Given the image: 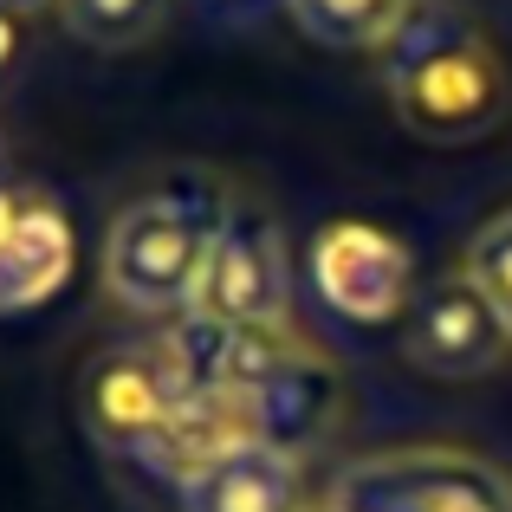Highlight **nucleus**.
Returning a JSON list of instances; mask_svg holds the SVG:
<instances>
[{
  "label": "nucleus",
  "instance_id": "1",
  "mask_svg": "<svg viewBox=\"0 0 512 512\" xmlns=\"http://www.w3.org/2000/svg\"><path fill=\"white\" fill-rule=\"evenodd\" d=\"M376 65L396 124L422 143H480L512 117V65L461 0H415Z\"/></svg>",
  "mask_w": 512,
  "mask_h": 512
},
{
  "label": "nucleus",
  "instance_id": "2",
  "mask_svg": "<svg viewBox=\"0 0 512 512\" xmlns=\"http://www.w3.org/2000/svg\"><path fill=\"white\" fill-rule=\"evenodd\" d=\"M227 195L208 175H175L163 188H143L104 227L98 279L124 312L137 318H182L195 299V279L221 234Z\"/></svg>",
  "mask_w": 512,
  "mask_h": 512
},
{
  "label": "nucleus",
  "instance_id": "3",
  "mask_svg": "<svg viewBox=\"0 0 512 512\" xmlns=\"http://www.w3.org/2000/svg\"><path fill=\"white\" fill-rule=\"evenodd\" d=\"M182 318H201V325L221 331H266V338L292 331V253L266 208L227 201L221 234H214L208 266H201Z\"/></svg>",
  "mask_w": 512,
  "mask_h": 512
},
{
  "label": "nucleus",
  "instance_id": "4",
  "mask_svg": "<svg viewBox=\"0 0 512 512\" xmlns=\"http://www.w3.org/2000/svg\"><path fill=\"white\" fill-rule=\"evenodd\" d=\"M338 512H512V480L461 448H389L338 467Z\"/></svg>",
  "mask_w": 512,
  "mask_h": 512
},
{
  "label": "nucleus",
  "instance_id": "5",
  "mask_svg": "<svg viewBox=\"0 0 512 512\" xmlns=\"http://www.w3.org/2000/svg\"><path fill=\"white\" fill-rule=\"evenodd\" d=\"M402 363L435 383H487L512 363V325L467 273H441L402 318Z\"/></svg>",
  "mask_w": 512,
  "mask_h": 512
},
{
  "label": "nucleus",
  "instance_id": "6",
  "mask_svg": "<svg viewBox=\"0 0 512 512\" xmlns=\"http://www.w3.org/2000/svg\"><path fill=\"white\" fill-rule=\"evenodd\" d=\"M305 273L325 312L344 325H396L415 305V253L376 221H331L318 227Z\"/></svg>",
  "mask_w": 512,
  "mask_h": 512
},
{
  "label": "nucleus",
  "instance_id": "7",
  "mask_svg": "<svg viewBox=\"0 0 512 512\" xmlns=\"http://www.w3.org/2000/svg\"><path fill=\"white\" fill-rule=\"evenodd\" d=\"M338 409H344V383L331 370V357H318L305 338H273V350L260 357L253 383L240 389V422L247 435L273 441L286 454H312L318 441L338 428Z\"/></svg>",
  "mask_w": 512,
  "mask_h": 512
},
{
  "label": "nucleus",
  "instance_id": "8",
  "mask_svg": "<svg viewBox=\"0 0 512 512\" xmlns=\"http://www.w3.org/2000/svg\"><path fill=\"white\" fill-rule=\"evenodd\" d=\"M78 266L72 221L52 195L13 182L0 195V318H26L65 292Z\"/></svg>",
  "mask_w": 512,
  "mask_h": 512
},
{
  "label": "nucleus",
  "instance_id": "9",
  "mask_svg": "<svg viewBox=\"0 0 512 512\" xmlns=\"http://www.w3.org/2000/svg\"><path fill=\"white\" fill-rule=\"evenodd\" d=\"M182 512H305V461L260 435H234L175 480Z\"/></svg>",
  "mask_w": 512,
  "mask_h": 512
},
{
  "label": "nucleus",
  "instance_id": "10",
  "mask_svg": "<svg viewBox=\"0 0 512 512\" xmlns=\"http://www.w3.org/2000/svg\"><path fill=\"white\" fill-rule=\"evenodd\" d=\"M279 7L325 52H383L415 13V0H279Z\"/></svg>",
  "mask_w": 512,
  "mask_h": 512
},
{
  "label": "nucleus",
  "instance_id": "11",
  "mask_svg": "<svg viewBox=\"0 0 512 512\" xmlns=\"http://www.w3.org/2000/svg\"><path fill=\"white\" fill-rule=\"evenodd\" d=\"M175 0H59V26L91 52H137L169 26Z\"/></svg>",
  "mask_w": 512,
  "mask_h": 512
},
{
  "label": "nucleus",
  "instance_id": "12",
  "mask_svg": "<svg viewBox=\"0 0 512 512\" xmlns=\"http://www.w3.org/2000/svg\"><path fill=\"white\" fill-rule=\"evenodd\" d=\"M467 279H474L480 292H487L493 305H500V318L512 325V208L487 214V221L474 227V240H467Z\"/></svg>",
  "mask_w": 512,
  "mask_h": 512
},
{
  "label": "nucleus",
  "instance_id": "13",
  "mask_svg": "<svg viewBox=\"0 0 512 512\" xmlns=\"http://www.w3.org/2000/svg\"><path fill=\"white\" fill-rule=\"evenodd\" d=\"M26 52H33V46H26V20H20V13H7V7H0V91H7L13 78H20Z\"/></svg>",
  "mask_w": 512,
  "mask_h": 512
},
{
  "label": "nucleus",
  "instance_id": "14",
  "mask_svg": "<svg viewBox=\"0 0 512 512\" xmlns=\"http://www.w3.org/2000/svg\"><path fill=\"white\" fill-rule=\"evenodd\" d=\"M188 7H195L201 20H214V26H253L260 13H273L279 0H188Z\"/></svg>",
  "mask_w": 512,
  "mask_h": 512
},
{
  "label": "nucleus",
  "instance_id": "15",
  "mask_svg": "<svg viewBox=\"0 0 512 512\" xmlns=\"http://www.w3.org/2000/svg\"><path fill=\"white\" fill-rule=\"evenodd\" d=\"M7 13H20V20H33V13H59V0H0Z\"/></svg>",
  "mask_w": 512,
  "mask_h": 512
},
{
  "label": "nucleus",
  "instance_id": "16",
  "mask_svg": "<svg viewBox=\"0 0 512 512\" xmlns=\"http://www.w3.org/2000/svg\"><path fill=\"white\" fill-rule=\"evenodd\" d=\"M13 188V156H7V137H0V195Z\"/></svg>",
  "mask_w": 512,
  "mask_h": 512
},
{
  "label": "nucleus",
  "instance_id": "17",
  "mask_svg": "<svg viewBox=\"0 0 512 512\" xmlns=\"http://www.w3.org/2000/svg\"><path fill=\"white\" fill-rule=\"evenodd\" d=\"M305 512H338V506H305Z\"/></svg>",
  "mask_w": 512,
  "mask_h": 512
}]
</instances>
